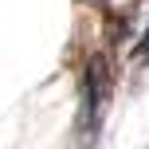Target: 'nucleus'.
I'll list each match as a JSON object with an SVG mask.
<instances>
[{"mask_svg": "<svg viewBox=\"0 0 149 149\" xmlns=\"http://www.w3.org/2000/svg\"><path fill=\"white\" fill-rule=\"evenodd\" d=\"M134 55H137V59H149V28H145V36H141V43L134 47Z\"/></svg>", "mask_w": 149, "mask_h": 149, "instance_id": "obj_2", "label": "nucleus"}, {"mask_svg": "<svg viewBox=\"0 0 149 149\" xmlns=\"http://www.w3.org/2000/svg\"><path fill=\"white\" fill-rule=\"evenodd\" d=\"M110 82H114V74H110L106 55H90L82 63V102H79V137L82 141H94L98 126H102Z\"/></svg>", "mask_w": 149, "mask_h": 149, "instance_id": "obj_1", "label": "nucleus"}]
</instances>
